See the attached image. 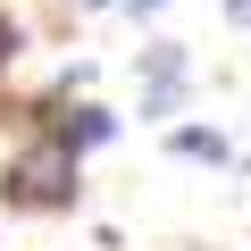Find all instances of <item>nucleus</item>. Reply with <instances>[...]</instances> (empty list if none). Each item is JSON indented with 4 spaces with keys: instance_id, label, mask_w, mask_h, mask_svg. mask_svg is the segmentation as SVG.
I'll list each match as a JSON object with an SVG mask.
<instances>
[{
    "instance_id": "f257e3e1",
    "label": "nucleus",
    "mask_w": 251,
    "mask_h": 251,
    "mask_svg": "<svg viewBox=\"0 0 251 251\" xmlns=\"http://www.w3.org/2000/svg\"><path fill=\"white\" fill-rule=\"evenodd\" d=\"M75 193H84V159L59 151L50 134H34L9 168H0V201L9 209H75Z\"/></svg>"
},
{
    "instance_id": "f03ea898",
    "label": "nucleus",
    "mask_w": 251,
    "mask_h": 251,
    "mask_svg": "<svg viewBox=\"0 0 251 251\" xmlns=\"http://www.w3.org/2000/svg\"><path fill=\"white\" fill-rule=\"evenodd\" d=\"M143 75H151L143 117H176V109H184V42H151V50H143Z\"/></svg>"
},
{
    "instance_id": "7ed1b4c3",
    "label": "nucleus",
    "mask_w": 251,
    "mask_h": 251,
    "mask_svg": "<svg viewBox=\"0 0 251 251\" xmlns=\"http://www.w3.org/2000/svg\"><path fill=\"white\" fill-rule=\"evenodd\" d=\"M42 134H50L59 151H75V159H84L92 143H109V134H117V117H109L100 100H75V109H50V117H42Z\"/></svg>"
},
{
    "instance_id": "20e7f679",
    "label": "nucleus",
    "mask_w": 251,
    "mask_h": 251,
    "mask_svg": "<svg viewBox=\"0 0 251 251\" xmlns=\"http://www.w3.org/2000/svg\"><path fill=\"white\" fill-rule=\"evenodd\" d=\"M176 159H209V168H226L234 143L218 134V126H176Z\"/></svg>"
},
{
    "instance_id": "39448f33",
    "label": "nucleus",
    "mask_w": 251,
    "mask_h": 251,
    "mask_svg": "<svg viewBox=\"0 0 251 251\" xmlns=\"http://www.w3.org/2000/svg\"><path fill=\"white\" fill-rule=\"evenodd\" d=\"M17 50H25V25H17V17H0V75L17 67Z\"/></svg>"
},
{
    "instance_id": "423d86ee",
    "label": "nucleus",
    "mask_w": 251,
    "mask_h": 251,
    "mask_svg": "<svg viewBox=\"0 0 251 251\" xmlns=\"http://www.w3.org/2000/svg\"><path fill=\"white\" fill-rule=\"evenodd\" d=\"M226 25H251V0H226Z\"/></svg>"
},
{
    "instance_id": "0eeeda50",
    "label": "nucleus",
    "mask_w": 251,
    "mask_h": 251,
    "mask_svg": "<svg viewBox=\"0 0 251 251\" xmlns=\"http://www.w3.org/2000/svg\"><path fill=\"white\" fill-rule=\"evenodd\" d=\"M126 9H134V17H151V9H168V0H126Z\"/></svg>"
},
{
    "instance_id": "6e6552de",
    "label": "nucleus",
    "mask_w": 251,
    "mask_h": 251,
    "mask_svg": "<svg viewBox=\"0 0 251 251\" xmlns=\"http://www.w3.org/2000/svg\"><path fill=\"white\" fill-rule=\"evenodd\" d=\"M84 9H117V0H84Z\"/></svg>"
}]
</instances>
